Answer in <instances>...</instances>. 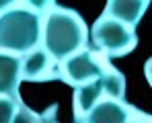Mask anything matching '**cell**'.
Listing matches in <instances>:
<instances>
[{
    "mask_svg": "<svg viewBox=\"0 0 152 123\" xmlns=\"http://www.w3.org/2000/svg\"><path fill=\"white\" fill-rule=\"evenodd\" d=\"M43 21L31 8H8L0 12V49L27 53L41 41Z\"/></svg>",
    "mask_w": 152,
    "mask_h": 123,
    "instance_id": "obj_2",
    "label": "cell"
},
{
    "mask_svg": "<svg viewBox=\"0 0 152 123\" xmlns=\"http://www.w3.org/2000/svg\"><path fill=\"white\" fill-rule=\"evenodd\" d=\"M27 2V8H31V10H35V12H48L53 8V4H56V0H25Z\"/></svg>",
    "mask_w": 152,
    "mask_h": 123,
    "instance_id": "obj_12",
    "label": "cell"
},
{
    "mask_svg": "<svg viewBox=\"0 0 152 123\" xmlns=\"http://www.w3.org/2000/svg\"><path fill=\"white\" fill-rule=\"evenodd\" d=\"M21 103L17 95H0V123H12Z\"/></svg>",
    "mask_w": 152,
    "mask_h": 123,
    "instance_id": "obj_11",
    "label": "cell"
},
{
    "mask_svg": "<svg viewBox=\"0 0 152 123\" xmlns=\"http://www.w3.org/2000/svg\"><path fill=\"white\" fill-rule=\"evenodd\" d=\"M146 8L148 0H107L105 15L126 23L127 27H136L142 21Z\"/></svg>",
    "mask_w": 152,
    "mask_h": 123,
    "instance_id": "obj_7",
    "label": "cell"
},
{
    "mask_svg": "<svg viewBox=\"0 0 152 123\" xmlns=\"http://www.w3.org/2000/svg\"><path fill=\"white\" fill-rule=\"evenodd\" d=\"M17 0H0V12H4V10H8V8H12V4H15Z\"/></svg>",
    "mask_w": 152,
    "mask_h": 123,
    "instance_id": "obj_14",
    "label": "cell"
},
{
    "mask_svg": "<svg viewBox=\"0 0 152 123\" xmlns=\"http://www.w3.org/2000/svg\"><path fill=\"white\" fill-rule=\"evenodd\" d=\"M103 97V84H101V76L91 80V82H84V84H78L74 92V109H76V119L82 121L84 115L101 100Z\"/></svg>",
    "mask_w": 152,
    "mask_h": 123,
    "instance_id": "obj_9",
    "label": "cell"
},
{
    "mask_svg": "<svg viewBox=\"0 0 152 123\" xmlns=\"http://www.w3.org/2000/svg\"><path fill=\"white\" fill-rule=\"evenodd\" d=\"M144 72H146V80L150 82V86H152V57L146 62V66H144Z\"/></svg>",
    "mask_w": 152,
    "mask_h": 123,
    "instance_id": "obj_13",
    "label": "cell"
},
{
    "mask_svg": "<svg viewBox=\"0 0 152 123\" xmlns=\"http://www.w3.org/2000/svg\"><path fill=\"white\" fill-rule=\"evenodd\" d=\"M132 117L129 107L124 105L117 98H107V100H99L86 115L84 121L88 123H126Z\"/></svg>",
    "mask_w": 152,
    "mask_h": 123,
    "instance_id": "obj_5",
    "label": "cell"
},
{
    "mask_svg": "<svg viewBox=\"0 0 152 123\" xmlns=\"http://www.w3.org/2000/svg\"><path fill=\"white\" fill-rule=\"evenodd\" d=\"M21 80L23 76L19 53L0 49V95H17Z\"/></svg>",
    "mask_w": 152,
    "mask_h": 123,
    "instance_id": "obj_6",
    "label": "cell"
},
{
    "mask_svg": "<svg viewBox=\"0 0 152 123\" xmlns=\"http://www.w3.org/2000/svg\"><path fill=\"white\" fill-rule=\"evenodd\" d=\"M43 47L56 62L66 60L86 45V27L82 17L72 8H51L41 31Z\"/></svg>",
    "mask_w": 152,
    "mask_h": 123,
    "instance_id": "obj_1",
    "label": "cell"
},
{
    "mask_svg": "<svg viewBox=\"0 0 152 123\" xmlns=\"http://www.w3.org/2000/svg\"><path fill=\"white\" fill-rule=\"evenodd\" d=\"M91 41L99 51L111 57L126 55L138 45V37L132 31V27H127L126 23L113 19V17H107V15L97 19V23L93 25Z\"/></svg>",
    "mask_w": 152,
    "mask_h": 123,
    "instance_id": "obj_3",
    "label": "cell"
},
{
    "mask_svg": "<svg viewBox=\"0 0 152 123\" xmlns=\"http://www.w3.org/2000/svg\"><path fill=\"white\" fill-rule=\"evenodd\" d=\"M101 84H103V95H107L109 98L124 100V97H126V78L121 72L105 70L101 74Z\"/></svg>",
    "mask_w": 152,
    "mask_h": 123,
    "instance_id": "obj_10",
    "label": "cell"
},
{
    "mask_svg": "<svg viewBox=\"0 0 152 123\" xmlns=\"http://www.w3.org/2000/svg\"><path fill=\"white\" fill-rule=\"evenodd\" d=\"M51 57L48 49L33 47L25 53V57H21V76L23 80H45L50 78L48 72L51 68Z\"/></svg>",
    "mask_w": 152,
    "mask_h": 123,
    "instance_id": "obj_8",
    "label": "cell"
},
{
    "mask_svg": "<svg viewBox=\"0 0 152 123\" xmlns=\"http://www.w3.org/2000/svg\"><path fill=\"white\" fill-rule=\"evenodd\" d=\"M103 72H105L103 64L88 49H80L72 55H68L66 60H62V78L74 86L91 82L99 78Z\"/></svg>",
    "mask_w": 152,
    "mask_h": 123,
    "instance_id": "obj_4",
    "label": "cell"
}]
</instances>
